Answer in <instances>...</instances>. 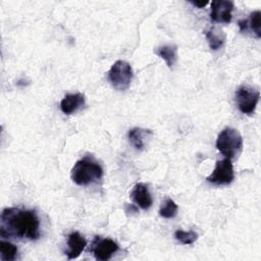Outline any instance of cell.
I'll return each mask as SVG.
<instances>
[{"label":"cell","instance_id":"8fae6325","mask_svg":"<svg viewBox=\"0 0 261 261\" xmlns=\"http://www.w3.org/2000/svg\"><path fill=\"white\" fill-rule=\"evenodd\" d=\"M85 105V96L81 93L67 94L60 102V109L64 114H72Z\"/></svg>","mask_w":261,"mask_h":261},{"label":"cell","instance_id":"30bf717a","mask_svg":"<svg viewBox=\"0 0 261 261\" xmlns=\"http://www.w3.org/2000/svg\"><path fill=\"white\" fill-rule=\"evenodd\" d=\"M87 246L86 239L79 232V231H72L67 237V251L66 256L68 260H72L77 258L82 252L85 250Z\"/></svg>","mask_w":261,"mask_h":261},{"label":"cell","instance_id":"7c38bea8","mask_svg":"<svg viewBox=\"0 0 261 261\" xmlns=\"http://www.w3.org/2000/svg\"><path fill=\"white\" fill-rule=\"evenodd\" d=\"M127 136L134 148L138 151H142L146 147L148 143V139L152 136V132L149 129L141 128V127H134L129 129Z\"/></svg>","mask_w":261,"mask_h":261},{"label":"cell","instance_id":"3957f363","mask_svg":"<svg viewBox=\"0 0 261 261\" xmlns=\"http://www.w3.org/2000/svg\"><path fill=\"white\" fill-rule=\"evenodd\" d=\"M243 147V139L240 132L232 127L222 129L216 140L217 150L228 159L238 156Z\"/></svg>","mask_w":261,"mask_h":261},{"label":"cell","instance_id":"277c9868","mask_svg":"<svg viewBox=\"0 0 261 261\" xmlns=\"http://www.w3.org/2000/svg\"><path fill=\"white\" fill-rule=\"evenodd\" d=\"M133 74V68L127 61L117 60L111 65L108 71V81L114 89L123 91L129 87Z\"/></svg>","mask_w":261,"mask_h":261},{"label":"cell","instance_id":"ba28073f","mask_svg":"<svg viewBox=\"0 0 261 261\" xmlns=\"http://www.w3.org/2000/svg\"><path fill=\"white\" fill-rule=\"evenodd\" d=\"M119 247L116 242L111 239H99L97 238L93 246L94 257L99 261L109 260L114 253L118 251Z\"/></svg>","mask_w":261,"mask_h":261},{"label":"cell","instance_id":"2e32d148","mask_svg":"<svg viewBox=\"0 0 261 261\" xmlns=\"http://www.w3.org/2000/svg\"><path fill=\"white\" fill-rule=\"evenodd\" d=\"M0 254L1 259L4 261H12L17 256V248L10 242H0Z\"/></svg>","mask_w":261,"mask_h":261},{"label":"cell","instance_id":"d6986e66","mask_svg":"<svg viewBox=\"0 0 261 261\" xmlns=\"http://www.w3.org/2000/svg\"><path fill=\"white\" fill-rule=\"evenodd\" d=\"M192 4L198 8H203L208 4V1H192Z\"/></svg>","mask_w":261,"mask_h":261},{"label":"cell","instance_id":"4fadbf2b","mask_svg":"<svg viewBox=\"0 0 261 261\" xmlns=\"http://www.w3.org/2000/svg\"><path fill=\"white\" fill-rule=\"evenodd\" d=\"M260 16H261L260 10H255V11L251 12L248 19H241L239 21L240 30L243 32V31H246L250 28L253 31V33L256 35V37L258 39H260L261 38Z\"/></svg>","mask_w":261,"mask_h":261},{"label":"cell","instance_id":"9a60e30c","mask_svg":"<svg viewBox=\"0 0 261 261\" xmlns=\"http://www.w3.org/2000/svg\"><path fill=\"white\" fill-rule=\"evenodd\" d=\"M206 40L211 50H218L225 42V34L221 29L213 27L206 32Z\"/></svg>","mask_w":261,"mask_h":261},{"label":"cell","instance_id":"52a82bcc","mask_svg":"<svg viewBox=\"0 0 261 261\" xmlns=\"http://www.w3.org/2000/svg\"><path fill=\"white\" fill-rule=\"evenodd\" d=\"M233 2L228 0H213L211 2L210 17L215 22L228 23L231 21Z\"/></svg>","mask_w":261,"mask_h":261},{"label":"cell","instance_id":"7a4b0ae2","mask_svg":"<svg viewBox=\"0 0 261 261\" xmlns=\"http://www.w3.org/2000/svg\"><path fill=\"white\" fill-rule=\"evenodd\" d=\"M70 176L75 185L88 186L103 176V168L93 158L85 157L75 162L71 168Z\"/></svg>","mask_w":261,"mask_h":261},{"label":"cell","instance_id":"9c48e42d","mask_svg":"<svg viewBox=\"0 0 261 261\" xmlns=\"http://www.w3.org/2000/svg\"><path fill=\"white\" fill-rule=\"evenodd\" d=\"M132 200L142 209L147 210L152 206L153 200L152 196L150 194L149 188L144 182H138L134 186L130 194H129Z\"/></svg>","mask_w":261,"mask_h":261},{"label":"cell","instance_id":"6da1fadb","mask_svg":"<svg viewBox=\"0 0 261 261\" xmlns=\"http://www.w3.org/2000/svg\"><path fill=\"white\" fill-rule=\"evenodd\" d=\"M0 236L38 240L40 238V220L35 210L17 207L5 208L0 216Z\"/></svg>","mask_w":261,"mask_h":261},{"label":"cell","instance_id":"5b68a950","mask_svg":"<svg viewBox=\"0 0 261 261\" xmlns=\"http://www.w3.org/2000/svg\"><path fill=\"white\" fill-rule=\"evenodd\" d=\"M259 98V91L248 85H242L236 91V102L238 108L244 114L251 115L255 112Z\"/></svg>","mask_w":261,"mask_h":261},{"label":"cell","instance_id":"5bb4252c","mask_svg":"<svg viewBox=\"0 0 261 261\" xmlns=\"http://www.w3.org/2000/svg\"><path fill=\"white\" fill-rule=\"evenodd\" d=\"M154 52L165 61L166 65L169 68H171L177 60V47L173 44L160 46Z\"/></svg>","mask_w":261,"mask_h":261},{"label":"cell","instance_id":"8992f818","mask_svg":"<svg viewBox=\"0 0 261 261\" xmlns=\"http://www.w3.org/2000/svg\"><path fill=\"white\" fill-rule=\"evenodd\" d=\"M207 181L213 185H229L234 179V171L231 159L224 158L217 160L215 167L210 175L207 176Z\"/></svg>","mask_w":261,"mask_h":261},{"label":"cell","instance_id":"ac0fdd59","mask_svg":"<svg viewBox=\"0 0 261 261\" xmlns=\"http://www.w3.org/2000/svg\"><path fill=\"white\" fill-rule=\"evenodd\" d=\"M174 238L180 242L181 244H185V245H191L193 243H195L198 239V233L194 230H188V231H185V230H181V229H178L174 232Z\"/></svg>","mask_w":261,"mask_h":261},{"label":"cell","instance_id":"e0dca14e","mask_svg":"<svg viewBox=\"0 0 261 261\" xmlns=\"http://www.w3.org/2000/svg\"><path fill=\"white\" fill-rule=\"evenodd\" d=\"M177 210H178V207L177 205L175 204V202L172 200V199H166L161 207H160V210H159V215L163 218H173L176 213H177Z\"/></svg>","mask_w":261,"mask_h":261}]
</instances>
